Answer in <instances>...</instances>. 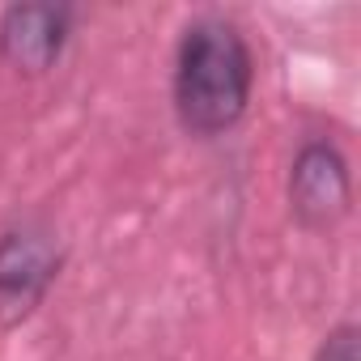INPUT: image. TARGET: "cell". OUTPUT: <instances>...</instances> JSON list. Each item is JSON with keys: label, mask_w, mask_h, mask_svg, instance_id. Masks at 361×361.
I'll use <instances>...</instances> for the list:
<instances>
[{"label": "cell", "mask_w": 361, "mask_h": 361, "mask_svg": "<svg viewBox=\"0 0 361 361\" xmlns=\"http://www.w3.org/2000/svg\"><path fill=\"white\" fill-rule=\"evenodd\" d=\"M314 361H361V353H357V327H353V323L331 327V331L323 336Z\"/></svg>", "instance_id": "5"}, {"label": "cell", "mask_w": 361, "mask_h": 361, "mask_svg": "<svg viewBox=\"0 0 361 361\" xmlns=\"http://www.w3.org/2000/svg\"><path fill=\"white\" fill-rule=\"evenodd\" d=\"M68 35H73L68 5H13L0 18V56L13 68L39 77L64 56Z\"/></svg>", "instance_id": "4"}, {"label": "cell", "mask_w": 361, "mask_h": 361, "mask_svg": "<svg viewBox=\"0 0 361 361\" xmlns=\"http://www.w3.org/2000/svg\"><path fill=\"white\" fill-rule=\"evenodd\" d=\"M60 272V247L51 230L22 221L0 234V331L26 323Z\"/></svg>", "instance_id": "2"}, {"label": "cell", "mask_w": 361, "mask_h": 361, "mask_svg": "<svg viewBox=\"0 0 361 361\" xmlns=\"http://www.w3.org/2000/svg\"><path fill=\"white\" fill-rule=\"evenodd\" d=\"M353 204L348 161L331 140H306L289 166V209L302 230H331Z\"/></svg>", "instance_id": "3"}, {"label": "cell", "mask_w": 361, "mask_h": 361, "mask_svg": "<svg viewBox=\"0 0 361 361\" xmlns=\"http://www.w3.org/2000/svg\"><path fill=\"white\" fill-rule=\"evenodd\" d=\"M255 60L243 30L226 18H196L174 56V115L192 136L230 132L251 102Z\"/></svg>", "instance_id": "1"}]
</instances>
